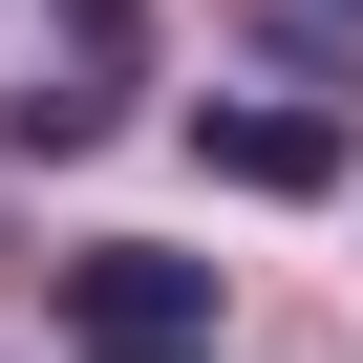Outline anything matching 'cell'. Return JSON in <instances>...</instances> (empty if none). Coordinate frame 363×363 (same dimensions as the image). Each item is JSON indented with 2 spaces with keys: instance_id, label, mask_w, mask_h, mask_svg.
Wrapping results in <instances>:
<instances>
[{
  "instance_id": "277c9868",
  "label": "cell",
  "mask_w": 363,
  "mask_h": 363,
  "mask_svg": "<svg viewBox=\"0 0 363 363\" xmlns=\"http://www.w3.org/2000/svg\"><path fill=\"white\" fill-rule=\"evenodd\" d=\"M86 363H214V342H86Z\"/></svg>"
},
{
  "instance_id": "3957f363",
  "label": "cell",
  "mask_w": 363,
  "mask_h": 363,
  "mask_svg": "<svg viewBox=\"0 0 363 363\" xmlns=\"http://www.w3.org/2000/svg\"><path fill=\"white\" fill-rule=\"evenodd\" d=\"M0 150H107V65H65V86H22V107H0Z\"/></svg>"
},
{
  "instance_id": "6da1fadb",
  "label": "cell",
  "mask_w": 363,
  "mask_h": 363,
  "mask_svg": "<svg viewBox=\"0 0 363 363\" xmlns=\"http://www.w3.org/2000/svg\"><path fill=\"white\" fill-rule=\"evenodd\" d=\"M193 150H214V193H342V107H278V86H214Z\"/></svg>"
},
{
  "instance_id": "5b68a950",
  "label": "cell",
  "mask_w": 363,
  "mask_h": 363,
  "mask_svg": "<svg viewBox=\"0 0 363 363\" xmlns=\"http://www.w3.org/2000/svg\"><path fill=\"white\" fill-rule=\"evenodd\" d=\"M320 22H363V0H320Z\"/></svg>"
},
{
  "instance_id": "7a4b0ae2",
  "label": "cell",
  "mask_w": 363,
  "mask_h": 363,
  "mask_svg": "<svg viewBox=\"0 0 363 363\" xmlns=\"http://www.w3.org/2000/svg\"><path fill=\"white\" fill-rule=\"evenodd\" d=\"M65 320H86V342H214V257L107 235V257H65Z\"/></svg>"
}]
</instances>
